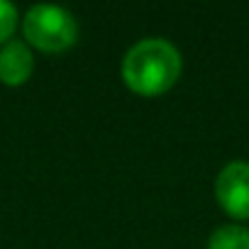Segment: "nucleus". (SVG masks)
Masks as SVG:
<instances>
[{
    "instance_id": "1",
    "label": "nucleus",
    "mask_w": 249,
    "mask_h": 249,
    "mask_svg": "<svg viewBox=\"0 0 249 249\" xmlns=\"http://www.w3.org/2000/svg\"><path fill=\"white\" fill-rule=\"evenodd\" d=\"M178 76H181V54L171 42L161 37L140 39L122 59L124 83L142 95H159L169 90Z\"/></svg>"
},
{
    "instance_id": "2",
    "label": "nucleus",
    "mask_w": 249,
    "mask_h": 249,
    "mask_svg": "<svg viewBox=\"0 0 249 249\" xmlns=\"http://www.w3.org/2000/svg\"><path fill=\"white\" fill-rule=\"evenodd\" d=\"M22 30H25V37L42 52H64L78 37L76 18L66 8L52 5V3L32 5L25 13Z\"/></svg>"
},
{
    "instance_id": "3",
    "label": "nucleus",
    "mask_w": 249,
    "mask_h": 249,
    "mask_svg": "<svg viewBox=\"0 0 249 249\" xmlns=\"http://www.w3.org/2000/svg\"><path fill=\"white\" fill-rule=\"evenodd\" d=\"M215 193L220 205L244 220L249 217V164L247 161H230L215 181Z\"/></svg>"
},
{
    "instance_id": "4",
    "label": "nucleus",
    "mask_w": 249,
    "mask_h": 249,
    "mask_svg": "<svg viewBox=\"0 0 249 249\" xmlns=\"http://www.w3.org/2000/svg\"><path fill=\"white\" fill-rule=\"evenodd\" d=\"M35 56L22 39H8L0 47V81L8 86H20L32 76Z\"/></svg>"
},
{
    "instance_id": "5",
    "label": "nucleus",
    "mask_w": 249,
    "mask_h": 249,
    "mask_svg": "<svg viewBox=\"0 0 249 249\" xmlns=\"http://www.w3.org/2000/svg\"><path fill=\"white\" fill-rule=\"evenodd\" d=\"M208 249H249V230L242 225H222L210 234Z\"/></svg>"
},
{
    "instance_id": "6",
    "label": "nucleus",
    "mask_w": 249,
    "mask_h": 249,
    "mask_svg": "<svg viewBox=\"0 0 249 249\" xmlns=\"http://www.w3.org/2000/svg\"><path fill=\"white\" fill-rule=\"evenodd\" d=\"M18 25V8L8 0H0V44L8 42Z\"/></svg>"
}]
</instances>
